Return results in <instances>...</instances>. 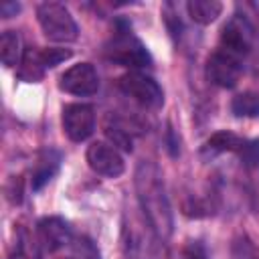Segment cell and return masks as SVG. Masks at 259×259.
Instances as JSON below:
<instances>
[{"label": "cell", "mask_w": 259, "mask_h": 259, "mask_svg": "<svg viewBox=\"0 0 259 259\" xmlns=\"http://www.w3.org/2000/svg\"><path fill=\"white\" fill-rule=\"evenodd\" d=\"M136 192L144 217L158 239H170L174 231L172 206L166 196L162 172L152 162H140L136 168Z\"/></svg>", "instance_id": "1"}, {"label": "cell", "mask_w": 259, "mask_h": 259, "mask_svg": "<svg viewBox=\"0 0 259 259\" xmlns=\"http://www.w3.org/2000/svg\"><path fill=\"white\" fill-rule=\"evenodd\" d=\"M105 57L117 65L132 67V69L152 65V57L148 49L130 28H119L109 38V42L105 45Z\"/></svg>", "instance_id": "2"}, {"label": "cell", "mask_w": 259, "mask_h": 259, "mask_svg": "<svg viewBox=\"0 0 259 259\" xmlns=\"http://www.w3.org/2000/svg\"><path fill=\"white\" fill-rule=\"evenodd\" d=\"M38 24L49 40L55 42H73L79 34V26L71 12L59 2H42L36 8Z\"/></svg>", "instance_id": "3"}, {"label": "cell", "mask_w": 259, "mask_h": 259, "mask_svg": "<svg viewBox=\"0 0 259 259\" xmlns=\"http://www.w3.org/2000/svg\"><path fill=\"white\" fill-rule=\"evenodd\" d=\"M255 45V28L249 22V18L241 16V14H233L227 24L221 30V51L229 53L235 59H243L251 53Z\"/></svg>", "instance_id": "4"}, {"label": "cell", "mask_w": 259, "mask_h": 259, "mask_svg": "<svg viewBox=\"0 0 259 259\" xmlns=\"http://www.w3.org/2000/svg\"><path fill=\"white\" fill-rule=\"evenodd\" d=\"M121 91L132 97L136 103L148 107V109H158L164 103V91L162 87L146 73L142 71H130L119 79Z\"/></svg>", "instance_id": "5"}, {"label": "cell", "mask_w": 259, "mask_h": 259, "mask_svg": "<svg viewBox=\"0 0 259 259\" xmlns=\"http://www.w3.org/2000/svg\"><path fill=\"white\" fill-rule=\"evenodd\" d=\"M59 87L65 93H71L77 97H89V95H95L99 89V75L91 63H77L61 75Z\"/></svg>", "instance_id": "6"}, {"label": "cell", "mask_w": 259, "mask_h": 259, "mask_svg": "<svg viewBox=\"0 0 259 259\" xmlns=\"http://www.w3.org/2000/svg\"><path fill=\"white\" fill-rule=\"evenodd\" d=\"M63 130L69 140L83 142L95 130V113L87 103H69L63 107Z\"/></svg>", "instance_id": "7"}, {"label": "cell", "mask_w": 259, "mask_h": 259, "mask_svg": "<svg viewBox=\"0 0 259 259\" xmlns=\"http://www.w3.org/2000/svg\"><path fill=\"white\" fill-rule=\"evenodd\" d=\"M87 164L93 172L105 178H117L123 174V168H125L117 148L107 142H93L87 148Z\"/></svg>", "instance_id": "8"}, {"label": "cell", "mask_w": 259, "mask_h": 259, "mask_svg": "<svg viewBox=\"0 0 259 259\" xmlns=\"http://www.w3.org/2000/svg\"><path fill=\"white\" fill-rule=\"evenodd\" d=\"M241 71H243L241 61L221 49H217L206 61V79L217 87H225V89L235 87L241 77Z\"/></svg>", "instance_id": "9"}, {"label": "cell", "mask_w": 259, "mask_h": 259, "mask_svg": "<svg viewBox=\"0 0 259 259\" xmlns=\"http://www.w3.org/2000/svg\"><path fill=\"white\" fill-rule=\"evenodd\" d=\"M38 239L49 251H59L63 247H69L73 241V233L67 221L61 217H47L38 223Z\"/></svg>", "instance_id": "10"}, {"label": "cell", "mask_w": 259, "mask_h": 259, "mask_svg": "<svg viewBox=\"0 0 259 259\" xmlns=\"http://www.w3.org/2000/svg\"><path fill=\"white\" fill-rule=\"evenodd\" d=\"M59 164H61V154L59 152H53V150L42 152L36 166H34V172H32V188L34 190L42 188L57 174Z\"/></svg>", "instance_id": "11"}, {"label": "cell", "mask_w": 259, "mask_h": 259, "mask_svg": "<svg viewBox=\"0 0 259 259\" xmlns=\"http://www.w3.org/2000/svg\"><path fill=\"white\" fill-rule=\"evenodd\" d=\"M186 10H188V16L194 22L210 24L221 16L223 4L219 0H188L186 2Z\"/></svg>", "instance_id": "12"}, {"label": "cell", "mask_w": 259, "mask_h": 259, "mask_svg": "<svg viewBox=\"0 0 259 259\" xmlns=\"http://www.w3.org/2000/svg\"><path fill=\"white\" fill-rule=\"evenodd\" d=\"M243 140L233 132H217L204 144V154H223V152H239L243 148Z\"/></svg>", "instance_id": "13"}, {"label": "cell", "mask_w": 259, "mask_h": 259, "mask_svg": "<svg viewBox=\"0 0 259 259\" xmlns=\"http://www.w3.org/2000/svg\"><path fill=\"white\" fill-rule=\"evenodd\" d=\"M45 67H42V61H40V53L36 49H26L24 55H22V61H20V71H18V77L22 81H28V83H36L42 79L45 75Z\"/></svg>", "instance_id": "14"}, {"label": "cell", "mask_w": 259, "mask_h": 259, "mask_svg": "<svg viewBox=\"0 0 259 259\" xmlns=\"http://www.w3.org/2000/svg\"><path fill=\"white\" fill-rule=\"evenodd\" d=\"M22 49H20V36L14 30H4L0 36V59L6 67H14L22 61Z\"/></svg>", "instance_id": "15"}, {"label": "cell", "mask_w": 259, "mask_h": 259, "mask_svg": "<svg viewBox=\"0 0 259 259\" xmlns=\"http://www.w3.org/2000/svg\"><path fill=\"white\" fill-rule=\"evenodd\" d=\"M231 109L239 117H259V93L245 91L231 101Z\"/></svg>", "instance_id": "16"}, {"label": "cell", "mask_w": 259, "mask_h": 259, "mask_svg": "<svg viewBox=\"0 0 259 259\" xmlns=\"http://www.w3.org/2000/svg\"><path fill=\"white\" fill-rule=\"evenodd\" d=\"M69 259H99V249L91 239L79 237L69 245Z\"/></svg>", "instance_id": "17"}, {"label": "cell", "mask_w": 259, "mask_h": 259, "mask_svg": "<svg viewBox=\"0 0 259 259\" xmlns=\"http://www.w3.org/2000/svg\"><path fill=\"white\" fill-rule=\"evenodd\" d=\"M105 134L111 138L113 146H119L123 150H132V132L127 130V125L113 119V123L105 125Z\"/></svg>", "instance_id": "18"}, {"label": "cell", "mask_w": 259, "mask_h": 259, "mask_svg": "<svg viewBox=\"0 0 259 259\" xmlns=\"http://www.w3.org/2000/svg\"><path fill=\"white\" fill-rule=\"evenodd\" d=\"M38 53H40V61H42L45 69H53L55 65H59L71 57L69 49H40Z\"/></svg>", "instance_id": "19"}, {"label": "cell", "mask_w": 259, "mask_h": 259, "mask_svg": "<svg viewBox=\"0 0 259 259\" xmlns=\"http://www.w3.org/2000/svg\"><path fill=\"white\" fill-rule=\"evenodd\" d=\"M233 259H259V251L249 239L241 237L233 245Z\"/></svg>", "instance_id": "20"}, {"label": "cell", "mask_w": 259, "mask_h": 259, "mask_svg": "<svg viewBox=\"0 0 259 259\" xmlns=\"http://www.w3.org/2000/svg\"><path fill=\"white\" fill-rule=\"evenodd\" d=\"M243 160L249 164V166H257L259 164V140L255 142H249V144H243V148L239 150Z\"/></svg>", "instance_id": "21"}, {"label": "cell", "mask_w": 259, "mask_h": 259, "mask_svg": "<svg viewBox=\"0 0 259 259\" xmlns=\"http://www.w3.org/2000/svg\"><path fill=\"white\" fill-rule=\"evenodd\" d=\"M184 259H208V257H206V251H204L202 245L190 243V245L184 249Z\"/></svg>", "instance_id": "22"}, {"label": "cell", "mask_w": 259, "mask_h": 259, "mask_svg": "<svg viewBox=\"0 0 259 259\" xmlns=\"http://www.w3.org/2000/svg\"><path fill=\"white\" fill-rule=\"evenodd\" d=\"M18 10H20V6H18L16 2H2V4H0V12H2L4 18H10V16L16 14Z\"/></svg>", "instance_id": "23"}]
</instances>
